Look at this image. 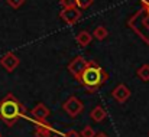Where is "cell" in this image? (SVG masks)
Masks as SVG:
<instances>
[{
    "label": "cell",
    "mask_w": 149,
    "mask_h": 137,
    "mask_svg": "<svg viewBox=\"0 0 149 137\" xmlns=\"http://www.w3.org/2000/svg\"><path fill=\"white\" fill-rule=\"evenodd\" d=\"M81 16H83V12H81V9H80L78 6L62 9L61 13H59V17H61L65 23H68V25H75V23L81 19Z\"/></svg>",
    "instance_id": "5"
},
{
    "label": "cell",
    "mask_w": 149,
    "mask_h": 137,
    "mask_svg": "<svg viewBox=\"0 0 149 137\" xmlns=\"http://www.w3.org/2000/svg\"><path fill=\"white\" fill-rule=\"evenodd\" d=\"M91 39H93V35L90 32H87V30H81L77 35V44H78V46H81V48H86V46L90 45Z\"/></svg>",
    "instance_id": "11"
},
{
    "label": "cell",
    "mask_w": 149,
    "mask_h": 137,
    "mask_svg": "<svg viewBox=\"0 0 149 137\" xmlns=\"http://www.w3.org/2000/svg\"><path fill=\"white\" fill-rule=\"evenodd\" d=\"M62 137H81V134L78 133V131H75V130H67Z\"/></svg>",
    "instance_id": "18"
},
{
    "label": "cell",
    "mask_w": 149,
    "mask_h": 137,
    "mask_svg": "<svg viewBox=\"0 0 149 137\" xmlns=\"http://www.w3.org/2000/svg\"><path fill=\"white\" fill-rule=\"evenodd\" d=\"M109 80V74L100 66L97 62L94 61H88L83 75H81V80L78 81L87 91L94 92L97 91L100 87Z\"/></svg>",
    "instance_id": "1"
},
{
    "label": "cell",
    "mask_w": 149,
    "mask_h": 137,
    "mask_svg": "<svg viewBox=\"0 0 149 137\" xmlns=\"http://www.w3.org/2000/svg\"><path fill=\"white\" fill-rule=\"evenodd\" d=\"M36 137H52V129L47 123H38V127L35 130Z\"/></svg>",
    "instance_id": "10"
},
{
    "label": "cell",
    "mask_w": 149,
    "mask_h": 137,
    "mask_svg": "<svg viewBox=\"0 0 149 137\" xmlns=\"http://www.w3.org/2000/svg\"><path fill=\"white\" fill-rule=\"evenodd\" d=\"M25 113H26V108L20 104V101L13 94H7L0 101V120L9 127L16 124V121Z\"/></svg>",
    "instance_id": "2"
},
{
    "label": "cell",
    "mask_w": 149,
    "mask_h": 137,
    "mask_svg": "<svg viewBox=\"0 0 149 137\" xmlns=\"http://www.w3.org/2000/svg\"><path fill=\"white\" fill-rule=\"evenodd\" d=\"M80 134H81V137H94L96 136V131H94V129L91 126H86Z\"/></svg>",
    "instance_id": "14"
},
{
    "label": "cell",
    "mask_w": 149,
    "mask_h": 137,
    "mask_svg": "<svg viewBox=\"0 0 149 137\" xmlns=\"http://www.w3.org/2000/svg\"><path fill=\"white\" fill-rule=\"evenodd\" d=\"M111 95H113V98H114L117 102L123 104L125 101H127V100H129V97H130V91H129V88H127L126 85L119 84V85L111 91Z\"/></svg>",
    "instance_id": "8"
},
{
    "label": "cell",
    "mask_w": 149,
    "mask_h": 137,
    "mask_svg": "<svg viewBox=\"0 0 149 137\" xmlns=\"http://www.w3.org/2000/svg\"><path fill=\"white\" fill-rule=\"evenodd\" d=\"M93 35H94V38H96L97 41H103V39H106V38H107L109 30H107L104 26H97V28L94 29Z\"/></svg>",
    "instance_id": "12"
},
{
    "label": "cell",
    "mask_w": 149,
    "mask_h": 137,
    "mask_svg": "<svg viewBox=\"0 0 149 137\" xmlns=\"http://www.w3.org/2000/svg\"><path fill=\"white\" fill-rule=\"evenodd\" d=\"M93 1H94V0H77V6H78L81 10H84V9L90 7V6L93 4Z\"/></svg>",
    "instance_id": "15"
},
{
    "label": "cell",
    "mask_w": 149,
    "mask_h": 137,
    "mask_svg": "<svg viewBox=\"0 0 149 137\" xmlns=\"http://www.w3.org/2000/svg\"><path fill=\"white\" fill-rule=\"evenodd\" d=\"M62 108H64V111H65L70 117L75 118L77 116H80V114L83 113V110H84V104H83L77 97H70V98L64 102Z\"/></svg>",
    "instance_id": "4"
},
{
    "label": "cell",
    "mask_w": 149,
    "mask_h": 137,
    "mask_svg": "<svg viewBox=\"0 0 149 137\" xmlns=\"http://www.w3.org/2000/svg\"><path fill=\"white\" fill-rule=\"evenodd\" d=\"M138 77L142 81H149V65H143L138 69Z\"/></svg>",
    "instance_id": "13"
},
{
    "label": "cell",
    "mask_w": 149,
    "mask_h": 137,
    "mask_svg": "<svg viewBox=\"0 0 149 137\" xmlns=\"http://www.w3.org/2000/svg\"><path fill=\"white\" fill-rule=\"evenodd\" d=\"M61 4H62V9L75 7L77 6V0H61Z\"/></svg>",
    "instance_id": "17"
},
{
    "label": "cell",
    "mask_w": 149,
    "mask_h": 137,
    "mask_svg": "<svg viewBox=\"0 0 149 137\" xmlns=\"http://www.w3.org/2000/svg\"><path fill=\"white\" fill-rule=\"evenodd\" d=\"M87 64H88V61H87L86 58H83V56H75V58L68 64V71H70V74H71L77 81H80V80H81V75H83V72H84V69H86V66H87Z\"/></svg>",
    "instance_id": "3"
},
{
    "label": "cell",
    "mask_w": 149,
    "mask_h": 137,
    "mask_svg": "<svg viewBox=\"0 0 149 137\" xmlns=\"http://www.w3.org/2000/svg\"><path fill=\"white\" fill-rule=\"evenodd\" d=\"M51 111L49 108L44 104V102H38L32 110H31V116L33 117V120L36 123H47V118L49 117Z\"/></svg>",
    "instance_id": "6"
},
{
    "label": "cell",
    "mask_w": 149,
    "mask_h": 137,
    "mask_svg": "<svg viewBox=\"0 0 149 137\" xmlns=\"http://www.w3.org/2000/svg\"><path fill=\"white\" fill-rule=\"evenodd\" d=\"M146 12H148V15H149V3H148V6H146Z\"/></svg>",
    "instance_id": "20"
},
{
    "label": "cell",
    "mask_w": 149,
    "mask_h": 137,
    "mask_svg": "<svg viewBox=\"0 0 149 137\" xmlns=\"http://www.w3.org/2000/svg\"><path fill=\"white\" fill-rule=\"evenodd\" d=\"M25 0H7V4L12 7V9H19L20 6H23Z\"/></svg>",
    "instance_id": "16"
},
{
    "label": "cell",
    "mask_w": 149,
    "mask_h": 137,
    "mask_svg": "<svg viewBox=\"0 0 149 137\" xmlns=\"http://www.w3.org/2000/svg\"><path fill=\"white\" fill-rule=\"evenodd\" d=\"M106 111H104V108L101 107V105H96L93 110H91V113H90V118L93 120V121H96V123H101L104 118H106Z\"/></svg>",
    "instance_id": "9"
},
{
    "label": "cell",
    "mask_w": 149,
    "mask_h": 137,
    "mask_svg": "<svg viewBox=\"0 0 149 137\" xmlns=\"http://www.w3.org/2000/svg\"><path fill=\"white\" fill-rule=\"evenodd\" d=\"M94 137H109V136H107L106 133H97V134H96Z\"/></svg>",
    "instance_id": "19"
},
{
    "label": "cell",
    "mask_w": 149,
    "mask_h": 137,
    "mask_svg": "<svg viewBox=\"0 0 149 137\" xmlns=\"http://www.w3.org/2000/svg\"><path fill=\"white\" fill-rule=\"evenodd\" d=\"M0 137H1V134H0Z\"/></svg>",
    "instance_id": "21"
},
{
    "label": "cell",
    "mask_w": 149,
    "mask_h": 137,
    "mask_svg": "<svg viewBox=\"0 0 149 137\" xmlns=\"http://www.w3.org/2000/svg\"><path fill=\"white\" fill-rule=\"evenodd\" d=\"M59 1H61V0H59Z\"/></svg>",
    "instance_id": "22"
},
{
    "label": "cell",
    "mask_w": 149,
    "mask_h": 137,
    "mask_svg": "<svg viewBox=\"0 0 149 137\" xmlns=\"http://www.w3.org/2000/svg\"><path fill=\"white\" fill-rule=\"evenodd\" d=\"M19 64H20V61H19L17 55L13 53V52L4 53V55L1 56V59H0V65H1L7 72H13V71L19 66Z\"/></svg>",
    "instance_id": "7"
}]
</instances>
